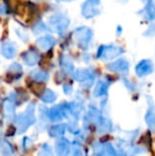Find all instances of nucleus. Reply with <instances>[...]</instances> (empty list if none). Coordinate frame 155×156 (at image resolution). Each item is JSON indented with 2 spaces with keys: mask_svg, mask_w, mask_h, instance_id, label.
<instances>
[{
  "mask_svg": "<svg viewBox=\"0 0 155 156\" xmlns=\"http://www.w3.org/2000/svg\"><path fill=\"white\" fill-rule=\"evenodd\" d=\"M14 121H15V125H16L17 134L25 133L30 126H32L36 122L35 104L31 103V104L28 105L23 113L16 115Z\"/></svg>",
  "mask_w": 155,
  "mask_h": 156,
  "instance_id": "nucleus-1",
  "label": "nucleus"
},
{
  "mask_svg": "<svg viewBox=\"0 0 155 156\" xmlns=\"http://www.w3.org/2000/svg\"><path fill=\"white\" fill-rule=\"evenodd\" d=\"M69 113L67 108V104H58L52 106L50 109H48V120L49 122H60L64 119L68 118Z\"/></svg>",
  "mask_w": 155,
  "mask_h": 156,
  "instance_id": "nucleus-2",
  "label": "nucleus"
},
{
  "mask_svg": "<svg viewBox=\"0 0 155 156\" xmlns=\"http://www.w3.org/2000/svg\"><path fill=\"white\" fill-rule=\"evenodd\" d=\"M75 38L77 41L78 45L82 49L86 50L89 47L91 39H93V31H91V29H89L87 27H80L78 29H76Z\"/></svg>",
  "mask_w": 155,
  "mask_h": 156,
  "instance_id": "nucleus-3",
  "label": "nucleus"
},
{
  "mask_svg": "<svg viewBox=\"0 0 155 156\" xmlns=\"http://www.w3.org/2000/svg\"><path fill=\"white\" fill-rule=\"evenodd\" d=\"M69 23H70V20L65 15H55V16H52L49 19V25L51 29L55 33H58V34L64 33L65 30L68 28Z\"/></svg>",
  "mask_w": 155,
  "mask_h": 156,
  "instance_id": "nucleus-4",
  "label": "nucleus"
},
{
  "mask_svg": "<svg viewBox=\"0 0 155 156\" xmlns=\"http://www.w3.org/2000/svg\"><path fill=\"white\" fill-rule=\"evenodd\" d=\"M122 52H123V49L117 46H101L98 51V58H101L102 61H110L119 56Z\"/></svg>",
  "mask_w": 155,
  "mask_h": 156,
  "instance_id": "nucleus-5",
  "label": "nucleus"
},
{
  "mask_svg": "<svg viewBox=\"0 0 155 156\" xmlns=\"http://www.w3.org/2000/svg\"><path fill=\"white\" fill-rule=\"evenodd\" d=\"M73 78L76 81L82 83L86 88H89L93 84L95 73L91 69H78L73 73Z\"/></svg>",
  "mask_w": 155,
  "mask_h": 156,
  "instance_id": "nucleus-6",
  "label": "nucleus"
},
{
  "mask_svg": "<svg viewBox=\"0 0 155 156\" xmlns=\"http://www.w3.org/2000/svg\"><path fill=\"white\" fill-rule=\"evenodd\" d=\"M100 14L99 0H86L82 5V15L85 18H93Z\"/></svg>",
  "mask_w": 155,
  "mask_h": 156,
  "instance_id": "nucleus-7",
  "label": "nucleus"
},
{
  "mask_svg": "<svg viewBox=\"0 0 155 156\" xmlns=\"http://www.w3.org/2000/svg\"><path fill=\"white\" fill-rule=\"evenodd\" d=\"M71 144L67 138L61 137L58 138L54 144V153L55 156H69L70 153Z\"/></svg>",
  "mask_w": 155,
  "mask_h": 156,
  "instance_id": "nucleus-8",
  "label": "nucleus"
},
{
  "mask_svg": "<svg viewBox=\"0 0 155 156\" xmlns=\"http://www.w3.org/2000/svg\"><path fill=\"white\" fill-rule=\"evenodd\" d=\"M15 101L13 99H11L10 97L6 98L2 103V112H3V116L6 120H12L15 119L16 114H15V109H16V104Z\"/></svg>",
  "mask_w": 155,
  "mask_h": 156,
  "instance_id": "nucleus-9",
  "label": "nucleus"
},
{
  "mask_svg": "<svg viewBox=\"0 0 155 156\" xmlns=\"http://www.w3.org/2000/svg\"><path fill=\"white\" fill-rule=\"evenodd\" d=\"M129 68H130V64L128 60L125 58H119V60L115 61V62L108 64L107 69L115 73H122L126 74L129 72Z\"/></svg>",
  "mask_w": 155,
  "mask_h": 156,
  "instance_id": "nucleus-10",
  "label": "nucleus"
},
{
  "mask_svg": "<svg viewBox=\"0 0 155 156\" xmlns=\"http://www.w3.org/2000/svg\"><path fill=\"white\" fill-rule=\"evenodd\" d=\"M153 69H154V66L151 61L143 60L137 64L136 68H135V72H136L137 76L143 78V76H147L149 74H151L153 72Z\"/></svg>",
  "mask_w": 155,
  "mask_h": 156,
  "instance_id": "nucleus-11",
  "label": "nucleus"
},
{
  "mask_svg": "<svg viewBox=\"0 0 155 156\" xmlns=\"http://www.w3.org/2000/svg\"><path fill=\"white\" fill-rule=\"evenodd\" d=\"M102 119V115H101V112L95 107L93 105H90L88 107V111H87L86 115L84 117V121H85V124H95V125H98L100 121Z\"/></svg>",
  "mask_w": 155,
  "mask_h": 156,
  "instance_id": "nucleus-12",
  "label": "nucleus"
},
{
  "mask_svg": "<svg viewBox=\"0 0 155 156\" xmlns=\"http://www.w3.org/2000/svg\"><path fill=\"white\" fill-rule=\"evenodd\" d=\"M0 52H1L2 56L11 60V58H13L15 55H16V52H17L16 44L13 43V41H4V43L1 45Z\"/></svg>",
  "mask_w": 155,
  "mask_h": 156,
  "instance_id": "nucleus-13",
  "label": "nucleus"
},
{
  "mask_svg": "<svg viewBox=\"0 0 155 156\" xmlns=\"http://www.w3.org/2000/svg\"><path fill=\"white\" fill-rule=\"evenodd\" d=\"M67 108H68L69 115L76 120H78L83 112V104L82 102H79V101H73V102L67 103Z\"/></svg>",
  "mask_w": 155,
  "mask_h": 156,
  "instance_id": "nucleus-14",
  "label": "nucleus"
},
{
  "mask_svg": "<svg viewBox=\"0 0 155 156\" xmlns=\"http://www.w3.org/2000/svg\"><path fill=\"white\" fill-rule=\"evenodd\" d=\"M54 44H55V39L52 36H50V35H45L43 37H39L36 41V46L41 50H44V51L51 49L54 46Z\"/></svg>",
  "mask_w": 155,
  "mask_h": 156,
  "instance_id": "nucleus-15",
  "label": "nucleus"
},
{
  "mask_svg": "<svg viewBox=\"0 0 155 156\" xmlns=\"http://www.w3.org/2000/svg\"><path fill=\"white\" fill-rule=\"evenodd\" d=\"M67 132V124L66 123H58L51 126L48 129L49 136L52 138H61L65 135Z\"/></svg>",
  "mask_w": 155,
  "mask_h": 156,
  "instance_id": "nucleus-16",
  "label": "nucleus"
},
{
  "mask_svg": "<svg viewBox=\"0 0 155 156\" xmlns=\"http://www.w3.org/2000/svg\"><path fill=\"white\" fill-rule=\"evenodd\" d=\"M39 60V55L38 53L33 49H30L28 51H26L23 54V61L25 62L26 65L28 66H34L36 65Z\"/></svg>",
  "mask_w": 155,
  "mask_h": 156,
  "instance_id": "nucleus-17",
  "label": "nucleus"
},
{
  "mask_svg": "<svg viewBox=\"0 0 155 156\" xmlns=\"http://www.w3.org/2000/svg\"><path fill=\"white\" fill-rule=\"evenodd\" d=\"M61 67H62L63 71H65L67 74H72L75 73V65H73L72 61L70 60V58H68L67 55H63L62 58H61Z\"/></svg>",
  "mask_w": 155,
  "mask_h": 156,
  "instance_id": "nucleus-18",
  "label": "nucleus"
},
{
  "mask_svg": "<svg viewBox=\"0 0 155 156\" xmlns=\"http://www.w3.org/2000/svg\"><path fill=\"white\" fill-rule=\"evenodd\" d=\"M30 76H31L32 80H34L35 82H39V83H43V82H47L49 80V73L45 70H41V69H35L33 71L30 72Z\"/></svg>",
  "mask_w": 155,
  "mask_h": 156,
  "instance_id": "nucleus-19",
  "label": "nucleus"
},
{
  "mask_svg": "<svg viewBox=\"0 0 155 156\" xmlns=\"http://www.w3.org/2000/svg\"><path fill=\"white\" fill-rule=\"evenodd\" d=\"M97 129H98V133L99 134H107L110 133L111 131L113 129V123L110 119L107 118H104L102 117L101 121L98 123L97 125Z\"/></svg>",
  "mask_w": 155,
  "mask_h": 156,
  "instance_id": "nucleus-20",
  "label": "nucleus"
},
{
  "mask_svg": "<svg viewBox=\"0 0 155 156\" xmlns=\"http://www.w3.org/2000/svg\"><path fill=\"white\" fill-rule=\"evenodd\" d=\"M108 84L107 82L105 81H99L97 83L95 87V90H93V97L95 98H100V97H103L107 94V90H108Z\"/></svg>",
  "mask_w": 155,
  "mask_h": 156,
  "instance_id": "nucleus-21",
  "label": "nucleus"
},
{
  "mask_svg": "<svg viewBox=\"0 0 155 156\" xmlns=\"http://www.w3.org/2000/svg\"><path fill=\"white\" fill-rule=\"evenodd\" d=\"M56 98H58L56 94L54 93L53 90L49 89V88L44 89V91H43V93H41V101H43L44 103H47V104H50V103H53L54 101L56 100Z\"/></svg>",
  "mask_w": 155,
  "mask_h": 156,
  "instance_id": "nucleus-22",
  "label": "nucleus"
},
{
  "mask_svg": "<svg viewBox=\"0 0 155 156\" xmlns=\"http://www.w3.org/2000/svg\"><path fill=\"white\" fill-rule=\"evenodd\" d=\"M15 150L13 144H11L8 140H3V141L0 144V153L3 156H12L14 154Z\"/></svg>",
  "mask_w": 155,
  "mask_h": 156,
  "instance_id": "nucleus-23",
  "label": "nucleus"
},
{
  "mask_svg": "<svg viewBox=\"0 0 155 156\" xmlns=\"http://www.w3.org/2000/svg\"><path fill=\"white\" fill-rule=\"evenodd\" d=\"M8 73H9V76H13L18 78V76H20L21 73H23V68H21V66L19 65L18 63H13L12 65H10V67L8 68Z\"/></svg>",
  "mask_w": 155,
  "mask_h": 156,
  "instance_id": "nucleus-24",
  "label": "nucleus"
},
{
  "mask_svg": "<svg viewBox=\"0 0 155 156\" xmlns=\"http://www.w3.org/2000/svg\"><path fill=\"white\" fill-rule=\"evenodd\" d=\"M146 122L150 129L155 132V113L152 109H148L146 114Z\"/></svg>",
  "mask_w": 155,
  "mask_h": 156,
  "instance_id": "nucleus-25",
  "label": "nucleus"
},
{
  "mask_svg": "<svg viewBox=\"0 0 155 156\" xmlns=\"http://www.w3.org/2000/svg\"><path fill=\"white\" fill-rule=\"evenodd\" d=\"M83 155V151H82V146L79 141H73L71 144V148H70V153L69 156H82Z\"/></svg>",
  "mask_w": 155,
  "mask_h": 156,
  "instance_id": "nucleus-26",
  "label": "nucleus"
},
{
  "mask_svg": "<svg viewBox=\"0 0 155 156\" xmlns=\"http://www.w3.org/2000/svg\"><path fill=\"white\" fill-rule=\"evenodd\" d=\"M145 12H146V15H147V19H149V20L155 19V3L149 2L148 5L146 6Z\"/></svg>",
  "mask_w": 155,
  "mask_h": 156,
  "instance_id": "nucleus-27",
  "label": "nucleus"
},
{
  "mask_svg": "<svg viewBox=\"0 0 155 156\" xmlns=\"http://www.w3.org/2000/svg\"><path fill=\"white\" fill-rule=\"evenodd\" d=\"M38 156H54V152L48 144H43L41 147Z\"/></svg>",
  "mask_w": 155,
  "mask_h": 156,
  "instance_id": "nucleus-28",
  "label": "nucleus"
},
{
  "mask_svg": "<svg viewBox=\"0 0 155 156\" xmlns=\"http://www.w3.org/2000/svg\"><path fill=\"white\" fill-rule=\"evenodd\" d=\"M21 144H23V150L28 151V150H30L32 147H33V141H32V139L30 137H23Z\"/></svg>",
  "mask_w": 155,
  "mask_h": 156,
  "instance_id": "nucleus-29",
  "label": "nucleus"
},
{
  "mask_svg": "<svg viewBox=\"0 0 155 156\" xmlns=\"http://www.w3.org/2000/svg\"><path fill=\"white\" fill-rule=\"evenodd\" d=\"M47 29L46 28V26L44 25L43 23H36L35 26H34V28H33V30H34V33H41V32H44L45 30Z\"/></svg>",
  "mask_w": 155,
  "mask_h": 156,
  "instance_id": "nucleus-30",
  "label": "nucleus"
},
{
  "mask_svg": "<svg viewBox=\"0 0 155 156\" xmlns=\"http://www.w3.org/2000/svg\"><path fill=\"white\" fill-rule=\"evenodd\" d=\"M16 33H17V35H18V36L20 37L21 39H23V41H28V39H29V36H28V34L26 32H23V30L16 29Z\"/></svg>",
  "mask_w": 155,
  "mask_h": 156,
  "instance_id": "nucleus-31",
  "label": "nucleus"
},
{
  "mask_svg": "<svg viewBox=\"0 0 155 156\" xmlns=\"http://www.w3.org/2000/svg\"><path fill=\"white\" fill-rule=\"evenodd\" d=\"M63 91H64L65 94L69 96V94H72V86L70 84H64L63 85Z\"/></svg>",
  "mask_w": 155,
  "mask_h": 156,
  "instance_id": "nucleus-32",
  "label": "nucleus"
},
{
  "mask_svg": "<svg viewBox=\"0 0 155 156\" xmlns=\"http://www.w3.org/2000/svg\"><path fill=\"white\" fill-rule=\"evenodd\" d=\"M155 34V23H151L149 27V29L147 30V32H146L145 35H148V36H152V35Z\"/></svg>",
  "mask_w": 155,
  "mask_h": 156,
  "instance_id": "nucleus-33",
  "label": "nucleus"
},
{
  "mask_svg": "<svg viewBox=\"0 0 155 156\" xmlns=\"http://www.w3.org/2000/svg\"><path fill=\"white\" fill-rule=\"evenodd\" d=\"M123 82H124V85H125V87L129 89V90L134 91L135 89H136V88H135L134 85H133V83H132V82H129V81H126V80H124Z\"/></svg>",
  "mask_w": 155,
  "mask_h": 156,
  "instance_id": "nucleus-34",
  "label": "nucleus"
},
{
  "mask_svg": "<svg viewBox=\"0 0 155 156\" xmlns=\"http://www.w3.org/2000/svg\"><path fill=\"white\" fill-rule=\"evenodd\" d=\"M5 12H6V8L4 5H0V14H5Z\"/></svg>",
  "mask_w": 155,
  "mask_h": 156,
  "instance_id": "nucleus-35",
  "label": "nucleus"
},
{
  "mask_svg": "<svg viewBox=\"0 0 155 156\" xmlns=\"http://www.w3.org/2000/svg\"><path fill=\"white\" fill-rule=\"evenodd\" d=\"M63 1H72V0H63Z\"/></svg>",
  "mask_w": 155,
  "mask_h": 156,
  "instance_id": "nucleus-36",
  "label": "nucleus"
},
{
  "mask_svg": "<svg viewBox=\"0 0 155 156\" xmlns=\"http://www.w3.org/2000/svg\"><path fill=\"white\" fill-rule=\"evenodd\" d=\"M0 83H1V82H0Z\"/></svg>",
  "mask_w": 155,
  "mask_h": 156,
  "instance_id": "nucleus-37",
  "label": "nucleus"
}]
</instances>
